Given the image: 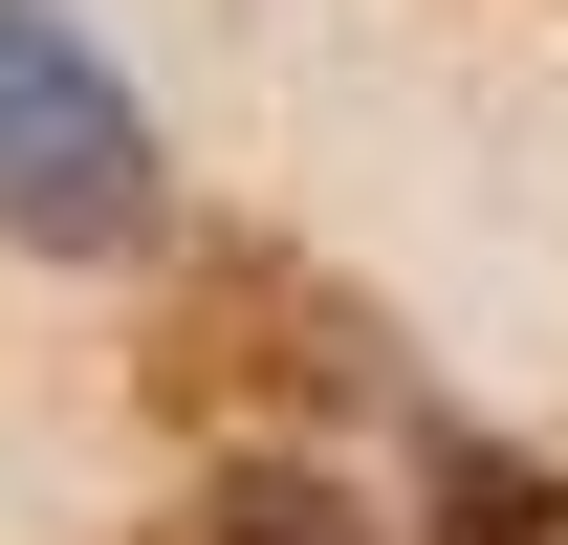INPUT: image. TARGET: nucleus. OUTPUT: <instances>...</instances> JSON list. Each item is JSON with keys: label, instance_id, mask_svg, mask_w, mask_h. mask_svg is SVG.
<instances>
[{"label": "nucleus", "instance_id": "20e7f679", "mask_svg": "<svg viewBox=\"0 0 568 545\" xmlns=\"http://www.w3.org/2000/svg\"><path fill=\"white\" fill-rule=\"evenodd\" d=\"M416 480H437V545H547V524H568V480L503 459V436H459V414L416 436Z\"/></svg>", "mask_w": 568, "mask_h": 545}, {"label": "nucleus", "instance_id": "f03ea898", "mask_svg": "<svg viewBox=\"0 0 568 545\" xmlns=\"http://www.w3.org/2000/svg\"><path fill=\"white\" fill-rule=\"evenodd\" d=\"M372 371H394L372 306H328V284L263 263V240L175 263V306H153V414H351Z\"/></svg>", "mask_w": 568, "mask_h": 545}, {"label": "nucleus", "instance_id": "f257e3e1", "mask_svg": "<svg viewBox=\"0 0 568 545\" xmlns=\"http://www.w3.org/2000/svg\"><path fill=\"white\" fill-rule=\"evenodd\" d=\"M175 175H153V110L110 88L67 0H0V240H44V263H132Z\"/></svg>", "mask_w": 568, "mask_h": 545}, {"label": "nucleus", "instance_id": "7ed1b4c3", "mask_svg": "<svg viewBox=\"0 0 568 545\" xmlns=\"http://www.w3.org/2000/svg\"><path fill=\"white\" fill-rule=\"evenodd\" d=\"M153 545H372V502H351V480H306V459H219Z\"/></svg>", "mask_w": 568, "mask_h": 545}]
</instances>
